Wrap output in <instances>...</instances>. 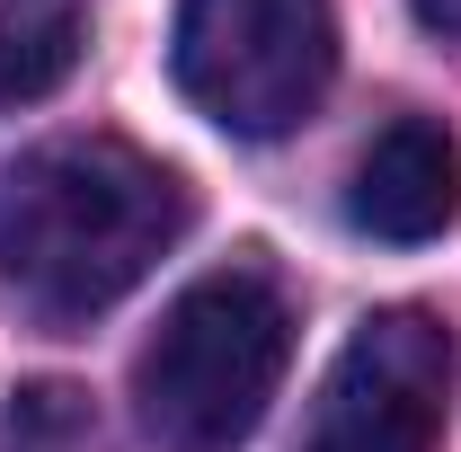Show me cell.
Returning a JSON list of instances; mask_svg holds the SVG:
<instances>
[{
	"mask_svg": "<svg viewBox=\"0 0 461 452\" xmlns=\"http://www.w3.org/2000/svg\"><path fill=\"white\" fill-rule=\"evenodd\" d=\"M186 213L177 169L115 133L36 142L0 169V293L45 329H80L186 240Z\"/></svg>",
	"mask_w": 461,
	"mask_h": 452,
	"instance_id": "cell-1",
	"label": "cell"
},
{
	"mask_svg": "<svg viewBox=\"0 0 461 452\" xmlns=\"http://www.w3.org/2000/svg\"><path fill=\"white\" fill-rule=\"evenodd\" d=\"M293 364V302L267 267H213L160 311L133 364V408L160 452H240Z\"/></svg>",
	"mask_w": 461,
	"mask_h": 452,
	"instance_id": "cell-2",
	"label": "cell"
},
{
	"mask_svg": "<svg viewBox=\"0 0 461 452\" xmlns=\"http://www.w3.org/2000/svg\"><path fill=\"white\" fill-rule=\"evenodd\" d=\"M186 107L240 142H276L338 80V9L329 0H186L169 36Z\"/></svg>",
	"mask_w": 461,
	"mask_h": 452,
	"instance_id": "cell-3",
	"label": "cell"
},
{
	"mask_svg": "<svg viewBox=\"0 0 461 452\" xmlns=\"http://www.w3.org/2000/svg\"><path fill=\"white\" fill-rule=\"evenodd\" d=\"M461 346L435 311H373L355 338L338 346L329 382L311 399L302 452H435L444 417H453Z\"/></svg>",
	"mask_w": 461,
	"mask_h": 452,
	"instance_id": "cell-4",
	"label": "cell"
},
{
	"mask_svg": "<svg viewBox=\"0 0 461 452\" xmlns=\"http://www.w3.org/2000/svg\"><path fill=\"white\" fill-rule=\"evenodd\" d=\"M461 213V151L435 115H391L364 160L346 177V222L364 240H391V249H426L444 240Z\"/></svg>",
	"mask_w": 461,
	"mask_h": 452,
	"instance_id": "cell-5",
	"label": "cell"
},
{
	"mask_svg": "<svg viewBox=\"0 0 461 452\" xmlns=\"http://www.w3.org/2000/svg\"><path fill=\"white\" fill-rule=\"evenodd\" d=\"M80 45H89L80 0H0V115L54 98L80 62Z\"/></svg>",
	"mask_w": 461,
	"mask_h": 452,
	"instance_id": "cell-6",
	"label": "cell"
},
{
	"mask_svg": "<svg viewBox=\"0 0 461 452\" xmlns=\"http://www.w3.org/2000/svg\"><path fill=\"white\" fill-rule=\"evenodd\" d=\"M89 417H80V391H18L9 408V444L18 452H80Z\"/></svg>",
	"mask_w": 461,
	"mask_h": 452,
	"instance_id": "cell-7",
	"label": "cell"
},
{
	"mask_svg": "<svg viewBox=\"0 0 461 452\" xmlns=\"http://www.w3.org/2000/svg\"><path fill=\"white\" fill-rule=\"evenodd\" d=\"M408 9H417V27H435V36L461 45V0H408Z\"/></svg>",
	"mask_w": 461,
	"mask_h": 452,
	"instance_id": "cell-8",
	"label": "cell"
}]
</instances>
